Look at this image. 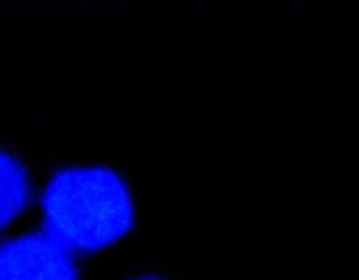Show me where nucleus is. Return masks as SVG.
<instances>
[{"mask_svg": "<svg viewBox=\"0 0 359 280\" xmlns=\"http://www.w3.org/2000/svg\"><path fill=\"white\" fill-rule=\"evenodd\" d=\"M30 184L25 168L11 154L0 150V227L7 226L25 209Z\"/></svg>", "mask_w": 359, "mask_h": 280, "instance_id": "nucleus-3", "label": "nucleus"}, {"mask_svg": "<svg viewBox=\"0 0 359 280\" xmlns=\"http://www.w3.org/2000/svg\"><path fill=\"white\" fill-rule=\"evenodd\" d=\"M137 280H156V279H137Z\"/></svg>", "mask_w": 359, "mask_h": 280, "instance_id": "nucleus-4", "label": "nucleus"}, {"mask_svg": "<svg viewBox=\"0 0 359 280\" xmlns=\"http://www.w3.org/2000/svg\"><path fill=\"white\" fill-rule=\"evenodd\" d=\"M46 233L77 251H95L128 231L133 203L125 181L109 168L63 170L44 192Z\"/></svg>", "mask_w": 359, "mask_h": 280, "instance_id": "nucleus-1", "label": "nucleus"}, {"mask_svg": "<svg viewBox=\"0 0 359 280\" xmlns=\"http://www.w3.org/2000/svg\"><path fill=\"white\" fill-rule=\"evenodd\" d=\"M0 280H77L74 252L41 231L0 245Z\"/></svg>", "mask_w": 359, "mask_h": 280, "instance_id": "nucleus-2", "label": "nucleus"}]
</instances>
